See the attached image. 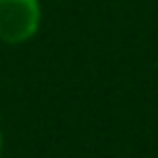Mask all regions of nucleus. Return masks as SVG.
<instances>
[{
  "mask_svg": "<svg viewBox=\"0 0 158 158\" xmlns=\"http://www.w3.org/2000/svg\"><path fill=\"white\" fill-rule=\"evenodd\" d=\"M42 22L40 0H0V42L20 44L37 35Z\"/></svg>",
  "mask_w": 158,
  "mask_h": 158,
  "instance_id": "obj_1",
  "label": "nucleus"
},
{
  "mask_svg": "<svg viewBox=\"0 0 158 158\" xmlns=\"http://www.w3.org/2000/svg\"><path fill=\"white\" fill-rule=\"evenodd\" d=\"M0 158H2V131H0Z\"/></svg>",
  "mask_w": 158,
  "mask_h": 158,
  "instance_id": "obj_2",
  "label": "nucleus"
}]
</instances>
